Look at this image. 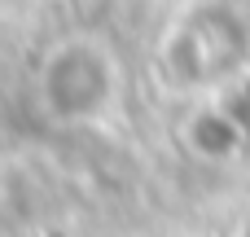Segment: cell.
Masks as SVG:
<instances>
[{"mask_svg":"<svg viewBox=\"0 0 250 237\" xmlns=\"http://www.w3.org/2000/svg\"><path fill=\"white\" fill-rule=\"evenodd\" d=\"M35 97L48 119L70 128L105 123L123 97V70L105 40L97 35H66L57 40L35 75Z\"/></svg>","mask_w":250,"mask_h":237,"instance_id":"obj_1","label":"cell"}]
</instances>
